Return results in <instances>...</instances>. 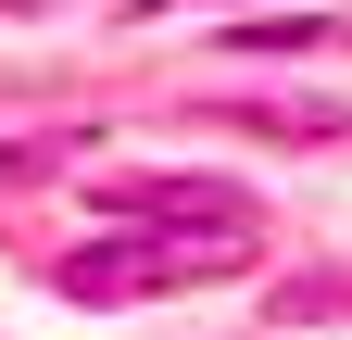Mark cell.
<instances>
[{
    "label": "cell",
    "instance_id": "2",
    "mask_svg": "<svg viewBox=\"0 0 352 340\" xmlns=\"http://www.w3.org/2000/svg\"><path fill=\"white\" fill-rule=\"evenodd\" d=\"M227 126H264V139H340V114H327V101H239Z\"/></svg>",
    "mask_w": 352,
    "mask_h": 340
},
{
    "label": "cell",
    "instance_id": "1",
    "mask_svg": "<svg viewBox=\"0 0 352 340\" xmlns=\"http://www.w3.org/2000/svg\"><path fill=\"white\" fill-rule=\"evenodd\" d=\"M239 265V240H101V252H76L63 265V290L76 303H151V290H189V277H227Z\"/></svg>",
    "mask_w": 352,
    "mask_h": 340
}]
</instances>
